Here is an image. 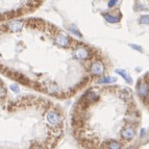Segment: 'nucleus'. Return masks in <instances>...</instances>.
<instances>
[{
    "label": "nucleus",
    "instance_id": "nucleus-13",
    "mask_svg": "<svg viewBox=\"0 0 149 149\" xmlns=\"http://www.w3.org/2000/svg\"><path fill=\"white\" fill-rule=\"evenodd\" d=\"M116 78L115 77H111V76H105V77H101L99 79L97 80L98 84L100 85H104V84H111V82H115L116 81Z\"/></svg>",
    "mask_w": 149,
    "mask_h": 149
},
{
    "label": "nucleus",
    "instance_id": "nucleus-14",
    "mask_svg": "<svg viewBox=\"0 0 149 149\" xmlns=\"http://www.w3.org/2000/svg\"><path fill=\"white\" fill-rule=\"evenodd\" d=\"M139 22L141 24H149V15H143L140 17Z\"/></svg>",
    "mask_w": 149,
    "mask_h": 149
},
{
    "label": "nucleus",
    "instance_id": "nucleus-5",
    "mask_svg": "<svg viewBox=\"0 0 149 149\" xmlns=\"http://www.w3.org/2000/svg\"><path fill=\"white\" fill-rule=\"evenodd\" d=\"M54 41L56 45H58L60 47L63 48H68L71 44V40L68 36L64 35V33H57L54 38Z\"/></svg>",
    "mask_w": 149,
    "mask_h": 149
},
{
    "label": "nucleus",
    "instance_id": "nucleus-20",
    "mask_svg": "<svg viewBox=\"0 0 149 149\" xmlns=\"http://www.w3.org/2000/svg\"><path fill=\"white\" fill-rule=\"evenodd\" d=\"M128 149H134V148H128Z\"/></svg>",
    "mask_w": 149,
    "mask_h": 149
},
{
    "label": "nucleus",
    "instance_id": "nucleus-12",
    "mask_svg": "<svg viewBox=\"0 0 149 149\" xmlns=\"http://www.w3.org/2000/svg\"><path fill=\"white\" fill-rule=\"evenodd\" d=\"M102 16H103V18H104L105 20L107 21V22L109 23H118L120 21V17H116V16H113L111 15V14H109V13H103L102 14Z\"/></svg>",
    "mask_w": 149,
    "mask_h": 149
},
{
    "label": "nucleus",
    "instance_id": "nucleus-9",
    "mask_svg": "<svg viewBox=\"0 0 149 149\" xmlns=\"http://www.w3.org/2000/svg\"><path fill=\"white\" fill-rule=\"evenodd\" d=\"M122 144L120 142L115 141V140H109L105 143L104 149H121Z\"/></svg>",
    "mask_w": 149,
    "mask_h": 149
},
{
    "label": "nucleus",
    "instance_id": "nucleus-4",
    "mask_svg": "<svg viewBox=\"0 0 149 149\" xmlns=\"http://www.w3.org/2000/svg\"><path fill=\"white\" fill-rule=\"evenodd\" d=\"M90 71L93 75H96V76H101V75L104 74L105 67L104 65L102 64L100 61H95L91 64L90 66Z\"/></svg>",
    "mask_w": 149,
    "mask_h": 149
},
{
    "label": "nucleus",
    "instance_id": "nucleus-3",
    "mask_svg": "<svg viewBox=\"0 0 149 149\" xmlns=\"http://www.w3.org/2000/svg\"><path fill=\"white\" fill-rule=\"evenodd\" d=\"M120 136L123 140L126 141H130L132 139H134V137L136 136V129L134 126H132L130 124H126L120 132Z\"/></svg>",
    "mask_w": 149,
    "mask_h": 149
},
{
    "label": "nucleus",
    "instance_id": "nucleus-1",
    "mask_svg": "<svg viewBox=\"0 0 149 149\" xmlns=\"http://www.w3.org/2000/svg\"><path fill=\"white\" fill-rule=\"evenodd\" d=\"M73 55H74V57L77 58V60H88L91 56V51L86 46L79 45V46H77V47L74 48Z\"/></svg>",
    "mask_w": 149,
    "mask_h": 149
},
{
    "label": "nucleus",
    "instance_id": "nucleus-6",
    "mask_svg": "<svg viewBox=\"0 0 149 149\" xmlns=\"http://www.w3.org/2000/svg\"><path fill=\"white\" fill-rule=\"evenodd\" d=\"M98 99H99V96H98V94H97L95 91H93V90L88 91V92L84 95V98H82V100L86 102L87 105L91 104V103H94V102H96Z\"/></svg>",
    "mask_w": 149,
    "mask_h": 149
},
{
    "label": "nucleus",
    "instance_id": "nucleus-11",
    "mask_svg": "<svg viewBox=\"0 0 149 149\" xmlns=\"http://www.w3.org/2000/svg\"><path fill=\"white\" fill-rule=\"evenodd\" d=\"M116 73L117 74H119L121 77H123L125 79V81L127 82V84H132V77L129 76L128 75V73L125 71V70H122V69H117L116 70Z\"/></svg>",
    "mask_w": 149,
    "mask_h": 149
},
{
    "label": "nucleus",
    "instance_id": "nucleus-10",
    "mask_svg": "<svg viewBox=\"0 0 149 149\" xmlns=\"http://www.w3.org/2000/svg\"><path fill=\"white\" fill-rule=\"evenodd\" d=\"M119 97L123 100H128L132 97V92H130V90H128L127 88H124V89H122L121 91H120Z\"/></svg>",
    "mask_w": 149,
    "mask_h": 149
},
{
    "label": "nucleus",
    "instance_id": "nucleus-15",
    "mask_svg": "<svg viewBox=\"0 0 149 149\" xmlns=\"http://www.w3.org/2000/svg\"><path fill=\"white\" fill-rule=\"evenodd\" d=\"M70 31L72 32V33H74L75 36H77V37H79V38H81L82 37V35L80 33L79 31H78V29H77L76 27H74V26H70Z\"/></svg>",
    "mask_w": 149,
    "mask_h": 149
},
{
    "label": "nucleus",
    "instance_id": "nucleus-16",
    "mask_svg": "<svg viewBox=\"0 0 149 149\" xmlns=\"http://www.w3.org/2000/svg\"><path fill=\"white\" fill-rule=\"evenodd\" d=\"M130 47L132 48V49H134V50H137V51H139V52H143V48L141 47V46H139V45H136V44H130L129 45Z\"/></svg>",
    "mask_w": 149,
    "mask_h": 149
},
{
    "label": "nucleus",
    "instance_id": "nucleus-2",
    "mask_svg": "<svg viewBox=\"0 0 149 149\" xmlns=\"http://www.w3.org/2000/svg\"><path fill=\"white\" fill-rule=\"evenodd\" d=\"M46 121L49 125H52V126H58V125L62 124V117L58 113L54 112V111H51V112H48L46 114Z\"/></svg>",
    "mask_w": 149,
    "mask_h": 149
},
{
    "label": "nucleus",
    "instance_id": "nucleus-7",
    "mask_svg": "<svg viewBox=\"0 0 149 149\" xmlns=\"http://www.w3.org/2000/svg\"><path fill=\"white\" fill-rule=\"evenodd\" d=\"M137 92H138V94H139V96H141L142 98H146V97L148 96V93H149L148 84L145 81L139 82L137 86Z\"/></svg>",
    "mask_w": 149,
    "mask_h": 149
},
{
    "label": "nucleus",
    "instance_id": "nucleus-8",
    "mask_svg": "<svg viewBox=\"0 0 149 149\" xmlns=\"http://www.w3.org/2000/svg\"><path fill=\"white\" fill-rule=\"evenodd\" d=\"M8 28L13 31H21L23 29V23L21 21H12V22L8 24Z\"/></svg>",
    "mask_w": 149,
    "mask_h": 149
},
{
    "label": "nucleus",
    "instance_id": "nucleus-19",
    "mask_svg": "<svg viewBox=\"0 0 149 149\" xmlns=\"http://www.w3.org/2000/svg\"><path fill=\"white\" fill-rule=\"evenodd\" d=\"M145 132H145V129H144V128H142V129H141V134H140V137H141V138L144 137Z\"/></svg>",
    "mask_w": 149,
    "mask_h": 149
},
{
    "label": "nucleus",
    "instance_id": "nucleus-17",
    "mask_svg": "<svg viewBox=\"0 0 149 149\" xmlns=\"http://www.w3.org/2000/svg\"><path fill=\"white\" fill-rule=\"evenodd\" d=\"M10 89H12L13 92H16V93L19 92V87L17 85H10Z\"/></svg>",
    "mask_w": 149,
    "mask_h": 149
},
{
    "label": "nucleus",
    "instance_id": "nucleus-18",
    "mask_svg": "<svg viewBox=\"0 0 149 149\" xmlns=\"http://www.w3.org/2000/svg\"><path fill=\"white\" fill-rule=\"evenodd\" d=\"M116 4H117V1H116V0H112V1H109V2H107V6H109V8H113V6Z\"/></svg>",
    "mask_w": 149,
    "mask_h": 149
}]
</instances>
